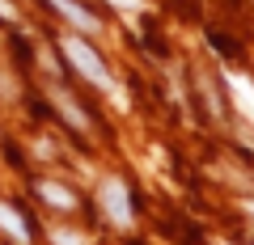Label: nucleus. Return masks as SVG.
<instances>
[{
    "label": "nucleus",
    "mask_w": 254,
    "mask_h": 245,
    "mask_svg": "<svg viewBox=\"0 0 254 245\" xmlns=\"http://www.w3.org/2000/svg\"><path fill=\"white\" fill-rule=\"evenodd\" d=\"M60 51H64V59H68V64L85 76V81H93L98 89H115V81H110L106 64L98 59V51H93L89 43H81V38H72V34H64V38H60Z\"/></svg>",
    "instance_id": "nucleus-1"
},
{
    "label": "nucleus",
    "mask_w": 254,
    "mask_h": 245,
    "mask_svg": "<svg viewBox=\"0 0 254 245\" xmlns=\"http://www.w3.org/2000/svg\"><path fill=\"white\" fill-rule=\"evenodd\" d=\"M98 207L106 211V220L115 228H131V195H127V186L119 178H106L98 186Z\"/></svg>",
    "instance_id": "nucleus-2"
},
{
    "label": "nucleus",
    "mask_w": 254,
    "mask_h": 245,
    "mask_svg": "<svg viewBox=\"0 0 254 245\" xmlns=\"http://www.w3.org/2000/svg\"><path fill=\"white\" fill-rule=\"evenodd\" d=\"M225 85H229V93H233V101H237V110H242V118H250V123H254V85H250V76L225 72Z\"/></svg>",
    "instance_id": "nucleus-3"
},
{
    "label": "nucleus",
    "mask_w": 254,
    "mask_h": 245,
    "mask_svg": "<svg viewBox=\"0 0 254 245\" xmlns=\"http://www.w3.org/2000/svg\"><path fill=\"white\" fill-rule=\"evenodd\" d=\"M51 4H55V9H60L68 21H72L76 30H85V34H98V30H102V26H98V17H89V13H85L81 4H72V0H51Z\"/></svg>",
    "instance_id": "nucleus-4"
},
{
    "label": "nucleus",
    "mask_w": 254,
    "mask_h": 245,
    "mask_svg": "<svg viewBox=\"0 0 254 245\" xmlns=\"http://www.w3.org/2000/svg\"><path fill=\"white\" fill-rule=\"evenodd\" d=\"M0 228H4V233H9L17 245H26V241H30V228L21 224V216L9 207V203H0Z\"/></svg>",
    "instance_id": "nucleus-5"
},
{
    "label": "nucleus",
    "mask_w": 254,
    "mask_h": 245,
    "mask_svg": "<svg viewBox=\"0 0 254 245\" xmlns=\"http://www.w3.org/2000/svg\"><path fill=\"white\" fill-rule=\"evenodd\" d=\"M38 195H43L47 203H55V207H72V203H76V195L64 191L60 182H38Z\"/></svg>",
    "instance_id": "nucleus-6"
},
{
    "label": "nucleus",
    "mask_w": 254,
    "mask_h": 245,
    "mask_svg": "<svg viewBox=\"0 0 254 245\" xmlns=\"http://www.w3.org/2000/svg\"><path fill=\"white\" fill-rule=\"evenodd\" d=\"M55 106H60L64 114H68V123H72V127H85V118H81V106H76V101H68L60 89H55Z\"/></svg>",
    "instance_id": "nucleus-7"
},
{
    "label": "nucleus",
    "mask_w": 254,
    "mask_h": 245,
    "mask_svg": "<svg viewBox=\"0 0 254 245\" xmlns=\"http://www.w3.org/2000/svg\"><path fill=\"white\" fill-rule=\"evenodd\" d=\"M51 237H55V245H85V237L81 233H68V228H55Z\"/></svg>",
    "instance_id": "nucleus-8"
},
{
    "label": "nucleus",
    "mask_w": 254,
    "mask_h": 245,
    "mask_svg": "<svg viewBox=\"0 0 254 245\" xmlns=\"http://www.w3.org/2000/svg\"><path fill=\"white\" fill-rule=\"evenodd\" d=\"M0 17H4V21L13 17V4H9V0H0Z\"/></svg>",
    "instance_id": "nucleus-9"
},
{
    "label": "nucleus",
    "mask_w": 254,
    "mask_h": 245,
    "mask_svg": "<svg viewBox=\"0 0 254 245\" xmlns=\"http://www.w3.org/2000/svg\"><path fill=\"white\" fill-rule=\"evenodd\" d=\"M246 211H250V216H254V199H246Z\"/></svg>",
    "instance_id": "nucleus-10"
}]
</instances>
